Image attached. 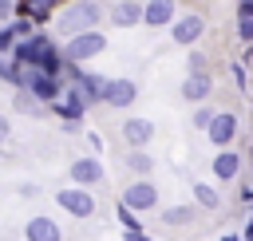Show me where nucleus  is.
I'll use <instances>...</instances> for the list:
<instances>
[{"mask_svg": "<svg viewBox=\"0 0 253 241\" xmlns=\"http://www.w3.org/2000/svg\"><path fill=\"white\" fill-rule=\"evenodd\" d=\"M99 20H103V4H99V0H71V4L55 16V32L67 40V36H75V32L95 28Z\"/></svg>", "mask_w": 253, "mask_h": 241, "instance_id": "nucleus-1", "label": "nucleus"}, {"mask_svg": "<svg viewBox=\"0 0 253 241\" xmlns=\"http://www.w3.org/2000/svg\"><path fill=\"white\" fill-rule=\"evenodd\" d=\"M103 47H107L103 32L87 28V32H75V36H67V40H63L59 59H63V63H87V59H91V55H99Z\"/></svg>", "mask_w": 253, "mask_h": 241, "instance_id": "nucleus-2", "label": "nucleus"}, {"mask_svg": "<svg viewBox=\"0 0 253 241\" xmlns=\"http://www.w3.org/2000/svg\"><path fill=\"white\" fill-rule=\"evenodd\" d=\"M20 87H24L36 103H51V99H59L63 79H59V75H47V71H40V67L20 63Z\"/></svg>", "mask_w": 253, "mask_h": 241, "instance_id": "nucleus-3", "label": "nucleus"}, {"mask_svg": "<svg viewBox=\"0 0 253 241\" xmlns=\"http://www.w3.org/2000/svg\"><path fill=\"white\" fill-rule=\"evenodd\" d=\"M55 201H59L63 213H71V217H79V221L95 217V194H91L87 186H63V190L55 194Z\"/></svg>", "mask_w": 253, "mask_h": 241, "instance_id": "nucleus-4", "label": "nucleus"}, {"mask_svg": "<svg viewBox=\"0 0 253 241\" xmlns=\"http://www.w3.org/2000/svg\"><path fill=\"white\" fill-rule=\"evenodd\" d=\"M123 205L126 209H134V213H146V209H154L158 205V186L154 182H126V190H123Z\"/></svg>", "mask_w": 253, "mask_h": 241, "instance_id": "nucleus-5", "label": "nucleus"}, {"mask_svg": "<svg viewBox=\"0 0 253 241\" xmlns=\"http://www.w3.org/2000/svg\"><path fill=\"white\" fill-rule=\"evenodd\" d=\"M134 99H138V83L134 79H107L103 83V95H99V103L119 107V111H126Z\"/></svg>", "mask_w": 253, "mask_h": 241, "instance_id": "nucleus-6", "label": "nucleus"}, {"mask_svg": "<svg viewBox=\"0 0 253 241\" xmlns=\"http://www.w3.org/2000/svg\"><path fill=\"white\" fill-rule=\"evenodd\" d=\"M202 32H206V20H202L198 12H186V16L170 20V40L182 43V47H190L194 40H202Z\"/></svg>", "mask_w": 253, "mask_h": 241, "instance_id": "nucleus-7", "label": "nucleus"}, {"mask_svg": "<svg viewBox=\"0 0 253 241\" xmlns=\"http://www.w3.org/2000/svg\"><path fill=\"white\" fill-rule=\"evenodd\" d=\"M206 134H210L213 146H229V142L237 138V115H229V111H213L210 122H206Z\"/></svg>", "mask_w": 253, "mask_h": 241, "instance_id": "nucleus-8", "label": "nucleus"}, {"mask_svg": "<svg viewBox=\"0 0 253 241\" xmlns=\"http://www.w3.org/2000/svg\"><path fill=\"white\" fill-rule=\"evenodd\" d=\"M67 178H71V186H99L103 182V162H99V154H87V158H75L71 162V170H67Z\"/></svg>", "mask_w": 253, "mask_h": 241, "instance_id": "nucleus-9", "label": "nucleus"}, {"mask_svg": "<svg viewBox=\"0 0 253 241\" xmlns=\"http://www.w3.org/2000/svg\"><path fill=\"white\" fill-rule=\"evenodd\" d=\"M24 237H28V241H63V229L55 225V217L40 213V217H28V225H24Z\"/></svg>", "mask_w": 253, "mask_h": 241, "instance_id": "nucleus-10", "label": "nucleus"}, {"mask_svg": "<svg viewBox=\"0 0 253 241\" xmlns=\"http://www.w3.org/2000/svg\"><path fill=\"white\" fill-rule=\"evenodd\" d=\"M182 95H186L190 103H206V99L213 95V79H210L206 71H190L186 83H182Z\"/></svg>", "mask_w": 253, "mask_h": 241, "instance_id": "nucleus-11", "label": "nucleus"}, {"mask_svg": "<svg viewBox=\"0 0 253 241\" xmlns=\"http://www.w3.org/2000/svg\"><path fill=\"white\" fill-rule=\"evenodd\" d=\"M154 138V122L150 119H126L123 122V142L126 146H146Z\"/></svg>", "mask_w": 253, "mask_h": 241, "instance_id": "nucleus-12", "label": "nucleus"}, {"mask_svg": "<svg viewBox=\"0 0 253 241\" xmlns=\"http://www.w3.org/2000/svg\"><path fill=\"white\" fill-rule=\"evenodd\" d=\"M174 20V0H146L142 4V20L138 24H150V28H162Z\"/></svg>", "mask_w": 253, "mask_h": 241, "instance_id": "nucleus-13", "label": "nucleus"}, {"mask_svg": "<svg viewBox=\"0 0 253 241\" xmlns=\"http://www.w3.org/2000/svg\"><path fill=\"white\" fill-rule=\"evenodd\" d=\"M237 174H241V154L221 146V154L213 158V178H217V182H233Z\"/></svg>", "mask_w": 253, "mask_h": 241, "instance_id": "nucleus-14", "label": "nucleus"}, {"mask_svg": "<svg viewBox=\"0 0 253 241\" xmlns=\"http://www.w3.org/2000/svg\"><path fill=\"white\" fill-rule=\"evenodd\" d=\"M142 20V4L138 0H119L115 8H111V24L115 28H134Z\"/></svg>", "mask_w": 253, "mask_h": 241, "instance_id": "nucleus-15", "label": "nucleus"}, {"mask_svg": "<svg viewBox=\"0 0 253 241\" xmlns=\"http://www.w3.org/2000/svg\"><path fill=\"white\" fill-rule=\"evenodd\" d=\"M51 0H20V4H12V12H20L24 20H32V24H47V16H51Z\"/></svg>", "mask_w": 253, "mask_h": 241, "instance_id": "nucleus-16", "label": "nucleus"}, {"mask_svg": "<svg viewBox=\"0 0 253 241\" xmlns=\"http://www.w3.org/2000/svg\"><path fill=\"white\" fill-rule=\"evenodd\" d=\"M71 83L87 95V103H99V95H103V83H107V79H103V75H83V71H75V75H71Z\"/></svg>", "mask_w": 253, "mask_h": 241, "instance_id": "nucleus-17", "label": "nucleus"}, {"mask_svg": "<svg viewBox=\"0 0 253 241\" xmlns=\"http://www.w3.org/2000/svg\"><path fill=\"white\" fill-rule=\"evenodd\" d=\"M194 201H198L202 209H217V205H221L217 190H213V186H206V182H194Z\"/></svg>", "mask_w": 253, "mask_h": 241, "instance_id": "nucleus-18", "label": "nucleus"}, {"mask_svg": "<svg viewBox=\"0 0 253 241\" xmlns=\"http://www.w3.org/2000/svg\"><path fill=\"white\" fill-rule=\"evenodd\" d=\"M126 166H130L134 174H150L154 162H150V154H146L142 146H130V150H126Z\"/></svg>", "mask_w": 253, "mask_h": 241, "instance_id": "nucleus-19", "label": "nucleus"}, {"mask_svg": "<svg viewBox=\"0 0 253 241\" xmlns=\"http://www.w3.org/2000/svg\"><path fill=\"white\" fill-rule=\"evenodd\" d=\"M190 217H194V209H190V205H170V209L162 213V221H166V225H190Z\"/></svg>", "mask_w": 253, "mask_h": 241, "instance_id": "nucleus-20", "label": "nucleus"}, {"mask_svg": "<svg viewBox=\"0 0 253 241\" xmlns=\"http://www.w3.org/2000/svg\"><path fill=\"white\" fill-rule=\"evenodd\" d=\"M8 28H12V36H16V40H24V36H32V28H36V24L20 16V20H8Z\"/></svg>", "mask_w": 253, "mask_h": 241, "instance_id": "nucleus-21", "label": "nucleus"}, {"mask_svg": "<svg viewBox=\"0 0 253 241\" xmlns=\"http://www.w3.org/2000/svg\"><path fill=\"white\" fill-rule=\"evenodd\" d=\"M119 225H123V229H138V217H134V209H126L123 201H119Z\"/></svg>", "mask_w": 253, "mask_h": 241, "instance_id": "nucleus-22", "label": "nucleus"}, {"mask_svg": "<svg viewBox=\"0 0 253 241\" xmlns=\"http://www.w3.org/2000/svg\"><path fill=\"white\" fill-rule=\"evenodd\" d=\"M12 43H16L12 28H8V24H0V55H12Z\"/></svg>", "mask_w": 253, "mask_h": 241, "instance_id": "nucleus-23", "label": "nucleus"}, {"mask_svg": "<svg viewBox=\"0 0 253 241\" xmlns=\"http://www.w3.org/2000/svg\"><path fill=\"white\" fill-rule=\"evenodd\" d=\"M237 36H241L245 43L253 40V16H241V20H237Z\"/></svg>", "mask_w": 253, "mask_h": 241, "instance_id": "nucleus-24", "label": "nucleus"}, {"mask_svg": "<svg viewBox=\"0 0 253 241\" xmlns=\"http://www.w3.org/2000/svg\"><path fill=\"white\" fill-rule=\"evenodd\" d=\"M36 107H40V103H36V99H32V95L20 87V95H16V111H36Z\"/></svg>", "mask_w": 253, "mask_h": 241, "instance_id": "nucleus-25", "label": "nucleus"}, {"mask_svg": "<svg viewBox=\"0 0 253 241\" xmlns=\"http://www.w3.org/2000/svg\"><path fill=\"white\" fill-rule=\"evenodd\" d=\"M186 67H190V71H206V59H202V51H190V55H186Z\"/></svg>", "mask_w": 253, "mask_h": 241, "instance_id": "nucleus-26", "label": "nucleus"}, {"mask_svg": "<svg viewBox=\"0 0 253 241\" xmlns=\"http://www.w3.org/2000/svg\"><path fill=\"white\" fill-rule=\"evenodd\" d=\"M210 115H213V111H210V107H202V111H198V115H194L190 122H194L198 130H206V122H210Z\"/></svg>", "mask_w": 253, "mask_h": 241, "instance_id": "nucleus-27", "label": "nucleus"}, {"mask_svg": "<svg viewBox=\"0 0 253 241\" xmlns=\"http://www.w3.org/2000/svg\"><path fill=\"white\" fill-rule=\"evenodd\" d=\"M123 241H150L142 229H123Z\"/></svg>", "mask_w": 253, "mask_h": 241, "instance_id": "nucleus-28", "label": "nucleus"}, {"mask_svg": "<svg viewBox=\"0 0 253 241\" xmlns=\"http://www.w3.org/2000/svg\"><path fill=\"white\" fill-rule=\"evenodd\" d=\"M12 20V0H0V24Z\"/></svg>", "mask_w": 253, "mask_h": 241, "instance_id": "nucleus-29", "label": "nucleus"}, {"mask_svg": "<svg viewBox=\"0 0 253 241\" xmlns=\"http://www.w3.org/2000/svg\"><path fill=\"white\" fill-rule=\"evenodd\" d=\"M233 79H237V87L245 91V67H241V63H233Z\"/></svg>", "mask_w": 253, "mask_h": 241, "instance_id": "nucleus-30", "label": "nucleus"}, {"mask_svg": "<svg viewBox=\"0 0 253 241\" xmlns=\"http://www.w3.org/2000/svg\"><path fill=\"white\" fill-rule=\"evenodd\" d=\"M87 146H91V150L99 154V150H103V138H99V134H87Z\"/></svg>", "mask_w": 253, "mask_h": 241, "instance_id": "nucleus-31", "label": "nucleus"}, {"mask_svg": "<svg viewBox=\"0 0 253 241\" xmlns=\"http://www.w3.org/2000/svg\"><path fill=\"white\" fill-rule=\"evenodd\" d=\"M8 134H12V122H8V119H4V115H0V142H4V138H8Z\"/></svg>", "mask_w": 253, "mask_h": 241, "instance_id": "nucleus-32", "label": "nucleus"}, {"mask_svg": "<svg viewBox=\"0 0 253 241\" xmlns=\"http://www.w3.org/2000/svg\"><path fill=\"white\" fill-rule=\"evenodd\" d=\"M221 241H241V237H233V233H229V237H221Z\"/></svg>", "mask_w": 253, "mask_h": 241, "instance_id": "nucleus-33", "label": "nucleus"}, {"mask_svg": "<svg viewBox=\"0 0 253 241\" xmlns=\"http://www.w3.org/2000/svg\"><path fill=\"white\" fill-rule=\"evenodd\" d=\"M51 4H63V0H51Z\"/></svg>", "mask_w": 253, "mask_h": 241, "instance_id": "nucleus-34", "label": "nucleus"}]
</instances>
